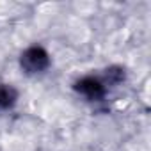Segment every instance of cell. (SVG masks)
Returning <instances> with one entry per match:
<instances>
[{
  "mask_svg": "<svg viewBox=\"0 0 151 151\" xmlns=\"http://www.w3.org/2000/svg\"><path fill=\"white\" fill-rule=\"evenodd\" d=\"M52 66V57L48 50L41 45L27 46L20 55V68L25 75H41Z\"/></svg>",
  "mask_w": 151,
  "mask_h": 151,
  "instance_id": "1",
  "label": "cell"
},
{
  "mask_svg": "<svg viewBox=\"0 0 151 151\" xmlns=\"http://www.w3.org/2000/svg\"><path fill=\"white\" fill-rule=\"evenodd\" d=\"M73 89L78 96L86 98L87 101H101L109 91V87L105 86L100 75H84L82 78L75 82Z\"/></svg>",
  "mask_w": 151,
  "mask_h": 151,
  "instance_id": "2",
  "label": "cell"
},
{
  "mask_svg": "<svg viewBox=\"0 0 151 151\" xmlns=\"http://www.w3.org/2000/svg\"><path fill=\"white\" fill-rule=\"evenodd\" d=\"M20 100V93L13 84L0 82V112L11 110Z\"/></svg>",
  "mask_w": 151,
  "mask_h": 151,
  "instance_id": "3",
  "label": "cell"
},
{
  "mask_svg": "<svg viewBox=\"0 0 151 151\" xmlns=\"http://www.w3.org/2000/svg\"><path fill=\"white\" fill-rule=\"evenodd\" d=\"M124 77H126V71H124V68H121V66H110V68H107L105 73L101 75V78H103V82H105L107 87L121 84V82L124 80Z\"/></svg>",
  "mask_w": 151,
  "mask_h": 151,
  "instance_id": "4",
  "label": "cell"
}]
</instances>
